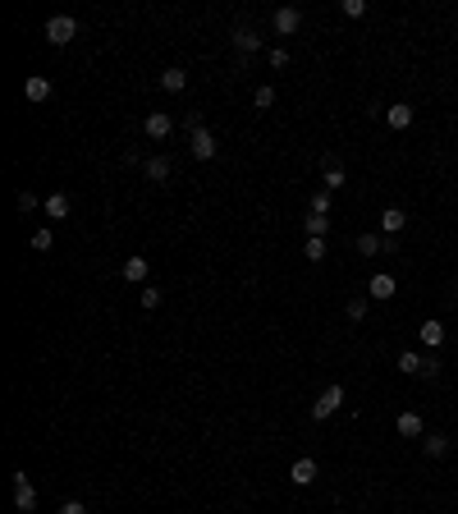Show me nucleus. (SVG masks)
Returning a JSON list of instances; mask_svg holds the SVG:
<instances>
[{"label": "nucleus", "mask_w": 458, "mask_h": 514, "mask_svg": "<svg viewBox=\"0 0 458 514\" xmlns=\"http://www.w3.org/2000/svg\"><path fill=\"white\" fill-rule=\"evenodd\" d=\"M344 400H348V391H344V386H339V381H330V386H326V391H321V395H316V404H311V418H316V423H326V418H335V413H339V409H344Z\"/></svg>", "instance_id": "f257e3e1"}, {"label": "nucleus", "mask_w": 458, "mask_h": 514, "mask_svg": "<svg viewBox=\"0 0 458 514\" xmlns=\"http://www.w3.org/2000/svg\"><path fill=\"white\" fill-rule=\"evenodd\" d=\"M74 37H78V18H69V14L46 18V42H51V46H69Z\"/></svg>", "instance_id": "f03ea898"}, {"label": "nucleus", "mask_w": 458, "mask_h": 514, "mask_svg": "<svg viewBox=\"0 0 458 514\" xmlns=\"http://www.w3.org/2000/svg\"><path fill=\"white\" fill-rule=\"evenodd\" d=\"M316 478H321V464L311 459V454H303V459H294V469H289V482H294V487H311Z\"/></svg>", "instance_id": "7ed1b4c3"}, {"label": "nucleus", "mask_w": 458, "mask_h": 514, "mask_svg": "<svg viewBox=\"0 0 458 514\" xmlns=\"http://www.w3.org/2000/svg\"><path fill=\"white\" fill-rule=\"evenodd\" d=\"M14 510H23V514L37 510V487L28 482V473H14Z\"/></svg>", "instance_id": "20e7f679"}, {"label": "nucleus", "mask_w": 458, "mask_h": 514, "mask_svg": "<svg viewBox=\"0 0 458 514\" xmlns=\"http://www.w3.org/2000/svg\"><path fill=\"white\" fill-rule=\"evenodd\" d=\"M298 23H303V9H294V5L275 9V18H270V28H275L280 37H294V33H298Z\"/></svg>", "instance_id": "39448f33"}, {"label": "nucleus", "mask_w": 458, "mask_h": 514, "mask_svg": "<svg viewBox=\"0 0 458 514\" xmlns=\"http://www.w3.org/2000/svg\"><path fill=\"white\" fill-rule=\"evenodd\" d=\"M394 432L403 436V441H422V436H426L422 413H413V409H408V413H399V418H394Z\"/></svg>", "instance_id": "423d86ee"}, {"label": "nucleus", "mask_w": 458, "mask_h": 514, "mask_svg": "<svg viewBox=\"0 0 458 514\" xmlns=\"http://www.w3.org/2000/svg\"><path fill=\"white\" fill-rule=\"evenodd\" d=\"M188 152H193V161H216L220 147H216V138L202 129V133H193V138H188Z\"/></svg>", "instance_id": "0eeeda50"}, {"label": "nucleus", "mask_w": 458, "mask_h": 514, "mask_svg": "<svg viewBox=\"0 0 458 514\" xmlns=\"http://www.w3.org/2000/svg\"><path fill=\"white\" fill-rule=\"evenodd\" d=\"M142 129H147V138H156V143H161V138H170V133H174V115H165V111H151Z\"/></svg>", "instance_id": "6e6552de"}, {"label": "nucleus", "mask_w": 458, "mask_h": 514, "mask_svg": "<svg viewBox=\"0 0 458 514\" xmlns=\"http://www.w3.org/2000/svg\"><path fill=\"white\" fill-rule=\"evenodd\" d=\"M344 184H348V170L339 166V161H326V170H321V189H326V193H339Z\"/></svg>", "instance_id": "1a4fd4ad"}, {"label": "nucleus", "mask_w": 458, "mask_h": 514, "mask_svg": "<svg viewBox=\"0 0 458 514\" xmlns=\"http://www.w3.org/2000/svg\"><path fill=\"white\" fill-rule=\"evenodd\" d=\"M367 298H394V276H389V271H376V276L367 280Z\"/></svg>", "instance_id": "9d476101"}, {"label": "nucleus", "mask_w": 458, "mask_h": 514, "mask_svg": "<svg viewBox=\"0 0 458 514\" xmlns=\"http://www.w3.org/2000/svg\"><path fill=\"white\" fill-rule=\"evenodd\" d=\"M234 51H239V55H257L261 51V37L252 33V28H234Z\"/></svg>", "instance_id": "9b49d317"}, {"label": "nucleus", "mask_w": 458, "mask_h": 514, "mask_svg": "<svg viewBox=\"0 0 458 514\" xmlns=\"http://www.w3.org/2000/svg\"><path fill=\"white\" fill-rule=\"evenodd\" d=\"M23 96H28V101H51V79H42V74H28Z\"/></svg>", "instance_id": "f8f14e48"}, {"label": "nucleus", "mask_w": 458, "mask_h": 514, "mask_svg": "<svg viewBox=\"0 0 458 514\" xmlns=\"http://www.w3.org/2000/svg\"><path fill=\"white\" fill-rule=\"evenodd\" d=\"M385 124H389V129H394V133H403L408 124H413V106L394 101V106H389V111H385Z\"/></svg>", "instance_id": "ddd939ff"}, {"label": "nucleus", "mask_w": 458, "mask_h": 514, "mask_svg": "<svg viewBox=\"0 0 458 514\" xmlns=\"http://www.w3.org/2000/svg\"><path fill=\"white\" fill-rule=\"evenodd\" d=\"M120 271H124V280H129V285H147V271L151 267H147V257H124Z\"/></svg>", "instance_id": "4468645a"}, {"label": "nucleus", "mask_w": 458, "mask_h": 514, "mask_svg": "<svg viewBox=\"0 0 458 514\" xmlns=\"http://www.w3.org/2000/svg\"><path fill=\"white\" fill-rule=\"evenodd\" d=\"M142 174H147L151 184H165V179H170V161H165V157H147V161H142Z\"/></svg>", "instance_id": "2eb2a0df"}, {"label": "nucleus", "mask_w": 458, "mask_h": 514, "mask_svg": "<svg viewBox=\"0 0 458 514\" xmlns=\"http://www.w3.org/2000/svg\"><path fill=\"white\" fill-rule=\"evenodd\" d=\"M417 335H422L426 349H440L445 345V322H435V317H431V322H422V331H417Z\"/></svg>", "instance_id": "dca6fc26"}, {"label": "nucleus", "mask_w": 458, "mask_h": 514, "mask_svg": "<svg viewBox=\"0 0 458 514\" xmlns=\"http://www.w3.org/2000/svg\"><path fill=\"white\" fill-rule=\"evenodd\" d=\"M42 207H46V216H51V220H64V216H69V211H74V202L64 198V193H51V198H46Z\"/></svg>", "instance_id": "f3484780"}, {"label": "nucleus", "mask_w": 458, "mask_h": 514, "mask_svg": "<svg viewBox=\"0 0 458 514\" xmlns=\"http://www.w3.org/2000/svg\"><path fill=\"white\" fill-rule=\"evenodd\" d=\"M403 225H408V216H403V211H399V207H385V211H381V230H385L389 239H394V235H399V230H403Z\"/></svg>", "instance_id": "a211bd4d"}, {"label": "nucleus", "mask_w": 458, "mask_h": 514, "mask_svg": "<svg viewBox=\"0 0 458 514\" xmlns=\"http://www.w3.org/2000/svg\"><path fill=\"white\" fill-rule=\"evenodd\" d=\"M422 450H426V459H440V454H450V436H440V432L422 436Z\"/></svg>", "instance_id": "6ab92c4d"}, {"label": "nucleus", "mask_w": 458, "mask_h": 514, "mask_svg": "<svg viewBox=\"0 0 458 514\" xmlns=\"http://www.w3.org/2000/svg\"><path fill=\"white\" fill-rule=\"evenodd\" d=\"M422 358L426 354H417V349H403V354H399V372H408V376H422Z\"/></svg>", "instance_id": "aec40b11"}, {"label": "nucleus", "mask_w": 458, "mask_h": 514, "mask_svg": "<svg viewBox=\"0 0 458 514\" xmlns=\"http://www.w3.org/2000/svg\"><path fill=\"white\" fill-rule=\"evenodd\" d=\"M303 230H307V239H326L330 216H316V211H307V216H303Z\"/></svg>", "instance_id": "412c9836"}, {"label": "nucleus", "mask_w": 458, "mask_h": 514, "mask_svg": "<svg viewBox=\"0 0 458 514\" xmlns=\"http://www.w3.org/2000/svg\"><path fill=\"white\" fill-rule=\"evenodd\" d=\"M156 83H161L165 92H183V87H188V74H183V69H165Z\"/></svg>", "instance_id": "4be33fe9"}, {"label": "nucleus", "mask_w": 458, "mask_h": 514, "mask_svg": "<svg viewBox=\"0 0 458 514\" xmlns=\"http://www.w3.org/2000/svg\"><path fill=\"white\" fill-rule=\"evenodd\" d=\"M381 248H385L381 235H357V253H362V257H376Z\"/></svg>", "instance_id": "5701e85b"}, {"label": "nucleus", "mask_w": 458, "mask_h": 514, "mask_svg": "<svg viewBox=\"0 0 458 514\" xmlns=\"http://www.w3.org/2000/svg\"><path fill=\"white\" fill-rule=\"evenodd\" d=\"M252 106H257V111H270V106H275V87H270V83H261L257 92H252Z\"/></svg>", "instance_id": "b1692460"}, {"label": "nucleus", "mask_w": 458, "mask_h": 514, "mask_svg": "<svg viewBox=\"0 0 458 514\" xmlns=\"http://www.w3.org/2000/svg\"><path fill=\"white\" fill-rule=\"evenodd\" d=\"M307 211H316V216H330V193H326V189H316V193H311V202H307Z\"/></svg>", "instance_id": "393cba45"}, {"label": "nucleus", "mask_w": 458, "mask_h": 514, "mask_svg": "<svg viewBox=\"0 0 458 514\" xmlns=\"http://www.w3.org/2000/svg\"><path fill=\"white\" fill-rule=\"evenodd\" d=\"M367 313H372V298H348V317L353 322H367Z\"/></svg>", "instance_id": "a878e982"}, {"label": "nucleus", "mask_w": 458, "mask_h": 514, "mask_svg": "<svg viewBox=\"0 0 458 514\" xmlns=\"http://www.w3.org/2000/svg\"><path fill=\"white\" fill-rule=\"evenodd\" d=\"M303 257L307 262H326V239H307V244H303Z\"/></svg>", "instance_id": "bb28decb"}, {"label": "nucleus", "mask_w": 458, "mask_h": 514, "mask_svg": "<svg viewBox=\"0 0 458 514\" xmlns=\"http://www.w3.org/2000/svg\"><path fill=\"white\" fill-rule=\"evenodd\" d=\"M51 244H55V235H51V230H33V248H37V253H51Z\"/></svg>", "instance_id": "cd10ccee"}, {"label": "nucleus", "mask_w": 458, "mask_h": 514, "mask_svg": "<svg viewBox=\"0 0 458 514\" xmlns=\"http://www.w3.org/2000/svg\"><path fill=\"white\" fill-rule=\"evenodd\" d=\"M138 303L142 308H161V289H156V285H142L138 289Z\"/></svg>", "instance_id": "c85d7f7f"}, {"label": "nucleus", "mask_w": 458, "mask_h": 514, "mask_svg": "<svg viewBox=\"0 0 458 514\" xmlns=\"http://www.w3.org/2000/svg\"><path fill=\"white\" fill-rule=\"evenodd\" d=\"M266 65H270V69H289V51H285V46H275V51L266 55Z\"/></svg>", "instance_id": "c756f323"}, {"label": "nucleus", "mask_w": 458, "mask_h": 514, "mask_svg": "<svg viewBox=\"0 0 458 514\" xmlns=\"http://www.w3.org/2000/svg\"><path fill=\"white\" fill-rule=\"evenodd\" d=\"M422 376H426V381H435V376H440V358H435V354L422 358Z\"/></svg>", "instance_id": "7c9ffc66"}, {"label": "nucleus", "mask_w": 458, "mask_h": 514, "mask_svg": "<svg viewBox=\"0 0 458 514\" xmlns=\"http://www.w3.org/2000/svg\"><path fill=\"white\" fill-rule=\"evenodd\" d=\"M339 9H344L348 18H362V14H367V0H344V5H339Z\"/></svg>", "instance_id": "2f4dec72"}, {"label": "nucleus", "mask_w": 458, "mask_h": 514, "mask_svg": "<svg viewBox=\"0 0 458 514\" xmlns=\"http://www.w3.org/2000/svg\"><path fill=\"white\" fill-rule=\"evenodd\" d=\"M183 129H188V138H193V133H202V129H207V124H202V111H188V120H183Z\"/></svg>", "instance_id": "473e14b6"}, {"label": "nucleus", "mask_w": 458, "mask_h": 514, "mask_svg": "<svg viewBox=\"0 0 458 514\" xmlns=\"http://www.w3.org/2000/svg\"><path fill=\"white\" fill-rule=\"evenodd\" d=\"M37 207V193H18V211H33Z\"/></svg>", "instance_id": "72a5a7b5"}, {"label": "nucleus", "mask_w": 458, "mask_h": 514, "mask_svg": "<svg viewBox=\"0 0 458 514\" xmlns=\"http://www.w3.org/2000/svg\"><path fill=\"white\" fill-rule=\"evenodd\" d=\"M60 514H87V505H83V501H64Z\"/></svg>", "instance_id": "f704fd0d"}, {"label": "nucleus", "mask_w": 458, "mask_h": 514, "mask_svg": "<svg viewBox=\"0 0 458 514\" xmlns=\"http://www.w3.org/2000/svg\"><path fill=\"white\" fill-rule=\"evenodd\" d=\"M454 298H458V294H454Z\"/></svg>", "instance_id": "c9c22d12"}]
</instances>
